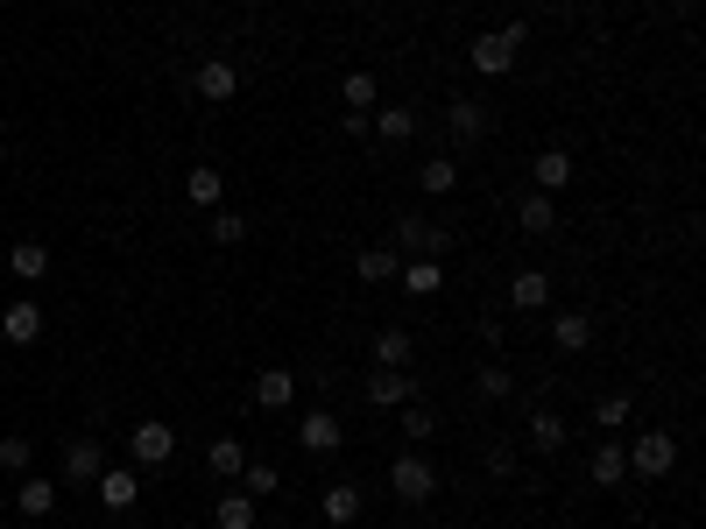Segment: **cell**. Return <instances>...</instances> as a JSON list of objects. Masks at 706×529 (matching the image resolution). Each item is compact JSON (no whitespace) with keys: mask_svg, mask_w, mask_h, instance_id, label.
<instances>
[{"mask_svg":"<svg viewBox=\"0 0 706 529\" xmlns=\"http://www.w3.org/2000/svg\"><path fill=\"white\" fill-rule=\"evenodd\" d=\"M523 43H530V22H502V29L473 35L467 64L481 71V79H509V71H516V56H523Z\"/></svg>","mask_w":706,"mask_h":529,"instance_id":"cell-1","label":"cell"},{"mask_svg":"<svg viewBox=\"0 0 706 529\" xmlns=\"http://www.w3.org/2000/svg\"><path fill=\"white\" fill-rule=\"evenodd\" d=\"M396 255H431V261H446L452 255V234H446V226H431L424 212H396Z\"/></svg>","mask_w":706,"mask_h":529,"instance_id":"cell-2","label":"cell"},{"mask_svg":"<svg viewBox=\"0 0 706 529\" xmlns=\"http://www.w3.org/2000/svg\"><path fill=\"white\" fill-rule=\"evenodd\" d=\"M678 466V438L672 431H643V438H628V474L636 480H664Z\"/></svg>","mask_w":706,"mask_h":529,"instance_id":"cell-3","label":"cell"},{"mask_svg":"<svg viewBox=\"0 0 706 529\" xmlns=\"http://www.w3.org/2000/svg\"><path fill=\"white\" fill-rule=\"evenodd\" d=\"M389 495H396V501H410V508H417V501H431V495H438V466L424 459V452H403V459L389 466Z\"/></svg>","mask_w":706,"mask_h":529,"instance_id":"cell-4","label":"cell"},{"mask_svg":"<svg viewBox=\"0 0 706 529\" xmlns=\"http://www.w3.org/2000/svg\"><path fill=\"white\" fill-rule=\"evenodd\" d=\"M446 127H452V142L460 148H481L488 142V127H494V113H488V100H446Z\"/></svg>","mask_w":706,"mask_h":529,"instance_id":"cell-5","label":"cell"},{"mask_svg":"<svg viewBox=\"0 0 706 529\" xmlns=\"http://www.w3.org/2000/svg\"><path fill=\"white\" fill-rule=\"evenodd\" d=\"M297 445L311 452V459H332V452L347 445V424H339L332 409H304V417H297Z\"/></svg>","mask_w":706,"mask_h":529,"instance_id":"cell-6","label":"cell"},{"mask_svg":"<svg viewBox=\"0 0 706 529\" xmlns=\"http://www.w3.org/2000/svg\"><path fill=\"white\" fill-rule=\"evenodd\" d=\"M170 452H177V431H170L163 417H149V424L127 431V459H135V466H163Z\"/></svg>","mask_w":706,"mask_h":529,"instance_id":"cell-7","label":"cell"},{"mask_svg":"<svg viewBox=\"0 0 706 529\" xmlns=\"http://www.w3.org/2000/svg\"><path fill=\"white\" fill-rule=\"evenodd\" d=\"M106 474V445L100 438H64V480L71 487H92Z\"/></svg>","mask_w":706,"mask_h":529,"instance_id":"cell-8","label":"cell"},{"mask_svg":"<svg viewBox=\"0 0 706 529\" xmlns=\"http://www.w3.org/2000/svg\"><path fill=\"white\" fill-rule=\"evenodd\" d=\"M8 508H22L29 522H43L50 508H57V480H50V474H22V480L8 487Z\"/></svg>","mask_w":706,"mask_h":529,"instance_id":"cell-9","label":"cell"},{"mask_svg":"<svg viewBox=\"0 0 706 529\" xmlns=\"http://www.w3.org/2000/svg\"><path fill=\"white\" fill-rule=\"evenodd\" d=\"M191 85H198V100H213V106L241 100V71L226 64V56H205V64H198V79H191Z\"/></svg>","mask_w":706,"mask_h":529,"instance_id":"cell-10","label":"cell"},{"mask_svg":"<svg viewBox=\"0 0 706 529\" xmlns=\"http://www.w3.org/2000/svg\"><path fill=\"white\" fill-rule=\"evenodd\" d=\"M368 135L389 142V148L417 142V106H375V113H368Z\"/></svg>","mask_w":706,"mask_h":529,"instance_id":"cell-11","label":"cell"},{"mask_svg":"<svg viewBox=\"0 0 706 529\" xmlns=\"http://www.w3.org/2000/svg\"><path fill=\"white\" fill-rule=\"evenodd\" d=\"M410 395H417L410 367H375V374H368V403H375V409H403Z\"/></svg>","mask_w":706,"mask_h":529,"instance_id":"cell-12","label":"cell"},{"mask_svg":"<svg viewBox=\"0 0 706 529\" xmlns=\"http://www.w3.org/2000/svg\"><path fill=\"white\" fill-rule=\"evenodd\" d=\"M516 226H523L530 240L559 234V198H551V191H523V198H516Z\"/></svg>","mask_w":706,"mask_h":529,"instance_id":"cell-13","label":"cell"},{"mask_svg":"<svg viewBox=\"0 0 706 529\" xmlns=\"http://www.w3.org/2000/svg\"><path fill=\"white\" fill-rule=\"evenodd\" d=\"M586 474H594V487H607V495H615V487L628 480V445H622V438H601L594 459H586Z\"/></svg>","mask_w":706,"mask_h":529,"instance_id":"cell-14","label":"cell"},{"mask_svg":"<svg viewBox=\"0 0 706 529\" xmlns=\"http://www.w3.org/2000/svg\"><path fill=\"white\" fill-rule=\"evenodd\" d=\"M0 339H8V346H35V339H43V311H35L29 297H14V304L0 311Z\"/></svg>","mask_w":706,"mask_h":529,"instance_id":"cell-15","label":"cell"},{"mask_svg":"<svg viewBox=\"0 0 706 529\" xmlns=\"http://www.w3.org/2000/svg\"><path fill=\"white\" fill-rule=\"evenodd\" d=\"M551 346H559V353H586V346H594V318H586V311H551Z\"/></svg>","mask_w":706,"mask_h":529,"instance_id":"cell-16","label":"cell"},{"mask_svg":"<svg viewBox=\"0 0 706 529\" xmlns=\"http://www.w3.org/2000/svg\"><path fill=\"white\" fill-rule=\"evenodd\" d=\"M572 445V431L559 409H530V452H544V459H559V452Z\"/></svg>","mask_w":706,"mask_h":529,"instance_id":"cell-17","label":"cell"},{"mask_svg":"<svg viewBox=\"0 0 706 529\" xmlns=\"http://www.w3.org/2000/svg\"><path fill=\"white\" fill-rule=\"evenodd\" d=\"M92 487H100V501L113 508V516H127V508H135V501H142V480H135V474H127V466H106V474H100V480H92Z\"/></svg>","mask_w":706,"mask_h":529,"instance_id":"cell-18","label":"cell"},{"mask_svg":"<svg viewBox=\"0 0 706 529\" xmlns=\"http://www.w3.org/2000/svg\"><path fill=\"white\" fill-rule=\"evenodd\" d=\"M565 184H572V156H565V148H544V156L530 163V191H551V198H559Z\"/></svg>","mask_w":706,"mask_h":529,"instance_id":"cell-19","label":"cell"},{"mask_svg":"<svg viewBox=\"0 0 706 529\" xmlns=\"http://www.w3.org/2000/svg\"><path fill=\"white\" fill-rule=\"evenodd\" d=\"M255 403H262V409H290V403H297V374H290V367H262V374H255Z\"/></svg>","mask_w":706,"mask_h":529,"instance_id":"cell-20","label":"cell"},{"mask_svg":"<svg viewBox=\"0 0 706 529\" xmlns=\"http://www.w3.org/2000/svg\"><path fill=\"white\" fill-rule=\"evenodd\" d=\"M8 276L14 282H43L50 276V248H43V240H14V248H8Z\"/></svg>","mask_w":706,"mask_h":529,"instance_id":"cell-21","label":"cell"},{"mask_svg":"<svg viewBox=\"0 0 706 529\" xmlns=\"http://www.w3.org/2000/svg\"><path fill=\"white\" fill-rule=\"evenodd\" d=\"M396 282H403L410 297H438V290H446V269H438L431 255H410L403 269H396Z\"/></svg>","mask_w":706,"mask_h":529,"instance_id":"cell-22","label":"cell"},{"mask_svg":"<svg viewBox=\"0 0 706 529\" xmlns=\"http://www.w3.org/2000/svg\"><path fill=\"white\" fill-rule=\"evenodd\" d=\"M410 353H417L410 325H381L375 332V367H410Z\"/></svg>","mask_w":706,"mask_h":529,"instance_id":"cell-23","label":"cell"},{"mask_svg":"<svg viewBox=\"0 0 706 529\" xmlns=\"http://www.w3.org/2000/svg\"><path fill=\"white\" fill-rule=\"evenodd\" d=\"M509 304H516V311H544V304H551V276H544V269H516V282H509Z\"/></svg>","mask_w":706,"mask_h":529,"instance_id":"cell-24","label":"cell"},{"mask_svg":"<svg viewBox=\"0 0 706 529\" xmlns=\"http://www.w3.org/2000/svg\"><path fill=\"white\" fill-rule=\"evenodd\" d=\"M360 501H368V495H360L354 480L326 487V522H332V529H354V522H360Z\"/></svg>","mask_w":706,"mask_h":529,"instance_id":"cell-25","label":"cell"},{"mask_svg":"<svg viewBox=\"0 0 706 529\" xmlns=\"http://www.w3.org/2000/svg\"><path fill=\"white\" fill-rule=\"evenodd\" d=\"M339 100H347V113H375V106H381L375 71H347V79H339Z\"/></svg>","mask_w":706,"mask_h":529,"instance_id":"cell-26","label":"cell"},{"mask_svg":"<svg viewBox=\"0 0 706 529\" xmlns=\"http://www.w3.org/2000/svg\"><path fill=\"white\" fill-rule=\"evenodd\" d=\"M396 269H403V255H396V248H360L354 255V276L360 282H396Z\"/></svg>","mask_w":706,"mask_h":529,"instance_id":"cell-27","label":"cell"},{"mask_svg":"<svg viewBox=\"0 0 706 529\" xmlns=\"http://www.w3.org/2000/svg\"><path fill=\"white\" fill-rule=\"evenodd\" d=\"M213 522L219 529H255V495H241V487H234V495H219L213 501Z\"/></svg>","mask_w":706,"mask_h":529,"instance_id":"cell-28","label":"cell"},{"mask_svg":"<svg viewBox=\"0 0 706 529\" xmlns=\"http://www.w3.org/2000/svg\"><path fill=\"white\" fill-rule=\"evenodd\" d=\"M628 417H636V395H601V403H594V424L607 431V438H615V431H628Z\"/></svg>","mask_w":706,"mask_h":529,"instance_id":"cell-29","label":"cell"},{"mask_svg":"<svg viewBox=\"0 0 706 529\" xmlns=\"http://www.w3.org/2000/svg\"><path fill=\"white\" fill-rule=\"evenodd\" d=\"M205 466H213V480H241V466H247L241 438H213V452H205Z\"/></svg>","mask_w":706,"mask_h":529,"instance_id":"cell-30","label":"cell"},{"mask_svg":"<svg viewBox=\"0 0 706 529\" xmlns=\"http://www.w3.org/2000/svg\"><path fill=\"white\" fill-rule=\"evenodd\" d=\"M184 191H191V205H219V198H226V177H219L213 163H198V169L184 177Z\"/></svg>","mask_w":706,"mask_h":529,"instance_id":"cell-31","label":"cell"},{"mask_svg":"<svg viewBox=\"0 0 706 529\" xmlns=\"http://www.w3.org/2000/svg\"><path fill=\"white\" fill-rule=\"evenodd\" d=\"M417 184H424V191H431V198H446V191H452V184H460V163H452V156H431L424 169H417Z\"/></svg>","mask_w":706,"mask_h":529,"instance_id":"cell-32","label":"cell"},{"mask_svg":"<svg viewBox=\"0 0 706 529\" xmlns=\"http://www.w3.org/2000/svg\"><path fill=\"white\" fill-rule=\"evenodd\" d=\"M276 487H283V474H276L269 459H247V466H241V495L262 501V495H276Z\"/></svg>","mask_w":706,"mask_h":529,"instance_id":"cell-33","label":"cell"},{"mask_svg":"<svg viewBox=\"0 0 706 529\" xmlns=\"http://www.w3.org/2000/svg\"><path fill=\"white\" fill-rule=\"evenodd\" d=\"M473 388H481L488 403H509V395H516V374H509L502 361H488V367H481V382H473Z\"/></svg>","mask_w":706,"mask_h":529,"instance_id":"cell-34","label":"cell"},{"mask_svg":"<svg viewBox=\"0 0 706 529\" xmlns=\"http://www.w3.org/2000/svg\"><path fill=\"white\" fill-rule=\"evenodd\" d=\"M29 459H35V445L14 431V438H0V474H29Z\"/></svg>","mask_w":706,"mask_h":529,"instance_id":"cell-35","label":"cell"},{"mask_svg":"<svg viewBox=\"0 0 706 529\" xmlns=\"http://www.w3.org/2000/svg\"><path fill=\"white\" fill-rule=\"evenodd\" d=\"M241 240H247V219H241V212H219V205H213V248H241Z\"/></svg>","mask_w":706,"mask_h":529,"instance_id":"cell-36","label":"cell"},{"mask_svg":"<svg viewBox=\"0 0 706 529\" xmlns=\"http://www.w3.org/2000/svg\"><path fill=\"white\" fill-rule=\"evenodd\" d=\"M431 431H438L431 403H417V395H410V403H403V438H431Z\"/></svg>","mask_w":706,"mask_h":529,"instance_id":"cell-37","label":"cell"},{"mask_svg":"<svg viewBox=\"0 0 706 529\" xmlns=\"http://www.w3.org/2000/svg\"><path fill=\"white\" fill-rule=\"evenodd\" d=\"M488 474H494V480H516V445L494 438V445H488Z\"/></svg>","mask_w":706,"mask_h":529,"instance_id":"cell-38","label":"cell"},{"mask_svg":"<svg viewBox=\"0 0 706 529\" xmlns=\"http://www.w3.org/2000/svg\"><path fill=\"white\" fill-rule=\"evenodd\" d=\"M0 516H8V480H0Z\"/></svg>","mask_w":706,"mask_h":529,"instance_id":"cell-39","label":"cell"}]
</instances>
